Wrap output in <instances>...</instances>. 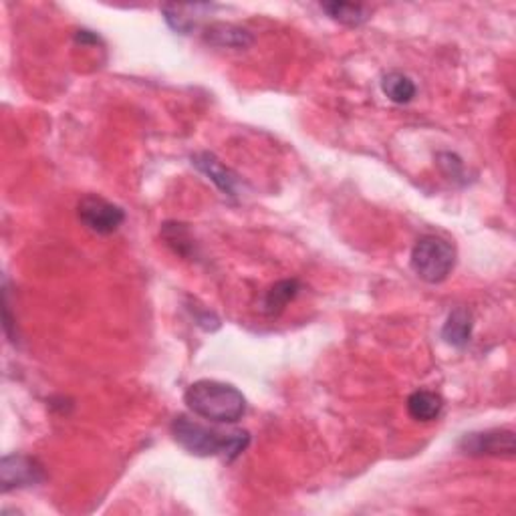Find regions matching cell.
Here are the masks:
<instances>
[{
	"label": "cell",
	"instance_id": "obj_1",
	"mask_svg": "<svg viewBox=\"0 0 516 516\" xmlns=\"http://www.w3.org/2000/svg\"><path fill=\"white\" fill-rule=\"evenodd\" d=\"M172 436L184 450L200 458L222 456L226 460H235L250 444V434L245 430L222 432L190 420L186 416H178L172 422Z\"/></svg>",
	"mask_w": 516,
	"mask_h": 516
},
{
	"label": "cell",
	"instance_id": "obj_2",
	"mask_svg": "<svg viewBox=\"0 0 516 516\" xmlns=\"http://www.w3.org/2000/svg\"><path fill=\"white\" fill-rule=\"evenodd\" d=\"M184 404L192 414L216 424H237L247 414V397L242 392L216 379L194 382L184 394Z\"/></svg>",
	"mask_w": 516,
	"mask_h": 516
},
{
	"label": "cell",
	"instance_id": "obj_3",
	"mask_svg": "<svg viewBox=\"0 0 516 516\" xmlns=\"http://www.w3.org/2000/svg\"><path fill=\"white\" fill-rule=\"evenodd\" d=\"M412 270L422 280L437 285L444 282L456 267V248L440 237H424L412 250Z\"/></svg>",
	"mask_w": 516,
	"mask_h": 516
},
{
	"label": "cell",
	"instance_id": "obj_4",
	"mask_svg": "<svg viewBox=\"0 0 516 516\" xmlns=\"http://www.w3.org/2000/svg\"><path fill=\"white\" fill-rule=\"evenodd\" d=\"M77 214H79V220L87 228L101 237L118 232L125 222V210L121 206L107 202L101 196H95V194L81 198L79 206H77Z\"/></svg>",
	"mask_w": 516,
	"mask_h": 516
},
{
	"label": "cell",
	"instance_id": "obj_5",
	"mask_svg": "<svg viewBox=\"0 0 516 516\" xmlns=\"http://www.w3.org/2000/svg\"><path fill=\"white\" fill-rule=\"evenodd\" d=\"M45 480V470L35 458L25 454H8L0 462V484L3 492L28 489Z\"/></svg>",
	"mask_w": 516,
	"mask_h": 516
},
{
	"label": "cell",
	"instance_id": "obj_6",
	"mask_svg": "<svg viewBox=\"0 0 516 516\" xmlns=\"http://www.w3.org/2000/svg\"><path fill=\"white\" fill-rule=\"evenodd\" d=\"M458 448L466 456H506L512 458L516 452L514 432L511 430H486L466 434Z\"/></svg>",
	"mask_w": 516,
	"mask_h": 516
},
{
	"label": "cell",
	"instance_id": "obj_7",
	"mask_svg": "<svg viewBox=\"0 0 516 516\" xmlns=\"http://www.w3.org/2000/svg\"><path fill=\"white\" fill-rule=\"evenodd\" d=\"M192 163L196 165L202 174H206L208 180L216 184L224 196H238V188H240L238 174L226 168L216 155L210 152H200L196 155H192Z\"/></svg>",
	"mask_w": 516,
	"mask_h": 516
},
{
	"label": "cell",
	"instance_id": "obj_8",
	"mask_svg": "<svg viewBox=\"0 0 516 516\" xmlns=\"http://www.w3.org/2000/svg\"><path fill=\"white\" fill-rule=\"evenodd\" d=\"M204 41L212 47L237 48V51H242V48H248L252 43H255V37H252L247 28L237 25L210 23L206 28H204Z\"/></svg>",
	"mask_w": 516,
	"mask_h": 516
},
{
	"label": "cell",
	"instance_id": "obj_9",
	"mask_svg": "<svg viewBox=\"0 0 516 516\" xmlns=\"http://www.w3.org/2000/svg\"><path fill=\"white\" fill-rule=\"evenodd\" d=\"M210 5H165L162 8L165 23L180 35H190L198 26L204 13L210 11Z\"/></svg>",
	"mask_w": 516,
	"mask_h": 516
},
{
	"label": "cell",
	"instance_id": "obj_10",
	"mask_svg": "<svg viewBox=\"0 0 516 516\" xmlns=\"http://www.w3.org/2000/svg\"><path fill=\"white\" fill-rule=\"evenodd\" d=\"M472 329H474L472 313L469 309L458 307L446 319V323L442 327V339L448 345L462 349L470 343Z\"/></svg>",
	"mask_w": 516,
	"mask_h": 516
},
{
	"label": "cell",
	"instance_id": "obj_11",
	"mask_svg": "<svg viewBox=\"0 0 516 516\" xmlns=\"http://www.w3.org/2000/svg\"><path fill=\"white\" fill-rule=\"evenodd\" d=\"M300 290V282L297 279L279 280L272 285L265 297H262V313L269 317H279L287 305L293 300Z\"/></svg>",
	"mask_w": 516,
	"mask_h": 516
},
{
	"label": "cell",
	"instance_id": "obj_12",
	"mask_svg": "<svg viewBox=\"0 0 516 516\" xmlns=\"http://www.w3.org/2000/svg\"><path fill=\"white\" fill-rule=\"evenodd\" d=\"M444 410V399L436 392H427V389H417L410 397H407V414L412 416L416 422H434L440 417Z\"/></svg>",
	"mask_w": 516,
	"mask_h": 516
},
{
	"label": "cell",
	"instance_id": "obj_13",
	"mask_svg": "<svg viewBox=\"0 0 516 516\" xmlns=\"http://www.w3.org/2000/svg\"><path fill=\"white\" fill-rule=\"evenodd\" d=\"M321 11L327 13V16L333 18L335 23H341L345 26H362L363 23L369 21V16H372L367 6L355 3H339V0L323 3L321 5Z\"/></svg>",
	"mask_w": 516,
	"mask_h": 516
},
{
	"label": "cell",
	"instance_id": "obj_14",
	"mask_svg": "<svg viewBox=\"0 0 516 516\" xmlns=\"http://www.w3.org/2000/svg\"><path fill=\"white\" fill-rule=\"evenodd\" d=\"M382 91L392 103L405 105L416 97V83L405 73L389 71L382 79Z\"/></svg>",
	"mask_w": 516,
	"mask_h": 516
},
{
	"label": "cell",
	"instance_id": "obj_15",
	"mask_svg": "<svg viewBox=\"0 0 516 516\" xmlns=\"http://www.w3.org/2000/svg\"><path fill=\"white\" fill-rule=\"evenodd\" d=\"M163 238L168 242L170 247H174V250L178 252L180 257H190L194 250V240L190 238L188 228L184 224H163Z\"/></svg>",
	"mask_w": 516,
	"mask_h": 516
},
{
	"label": "cell",
	"instance_id": "obj_16",
	"mask_svg": "<svg viewBox=\"0 0 516 516\" xmlns=\"http://www.w3.org/2000/svg\"><path fill=\"white\" fill-rule=\"evenodd\" d=\"M437 163H440V168L446 174V178L460 180L464 176V163L454 153H440V155H437Z\"/></svg>",
	"mask_w": 516,
	"mask_h": 516
}]
</instances>
